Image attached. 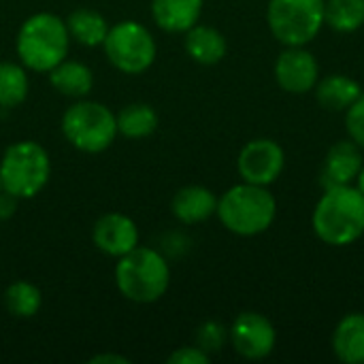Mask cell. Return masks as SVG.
I'll return each mask as SVG.
<instances>
[{"instance_id":"1","label":"cell","mask_w":364,"mask_h":364,"mask_svg":"<svg viewBox=\"0 0 364 364\" xmlns=\"http://www.w3.org/2000/svg\"><path fill=\"white\" fill-rule=\"evenodd\" d=\"M311 224L326 245H352L364 235V194L356 186L326 188L314 209Z\"/></svg>"},{"instance_id":"2","label":"cell","mask_w":364,"mask_h":364,"mask_svg":"<svg viewBox=\"0 0 364 364\" xmlns=\"http://www.w3.org/2000/svg\"><path fill=\"white\" fill-rule=\"evenodd\" d=\"M226 230L239 237H256L271 228L277 215V200L269 186L239 183L222 194L215 209Z\"/></svg>"},{"instance_id":"3","label":"cell","mask_w":364,"mask_h":364,"mask_svg":"<svg viewBox=\"0 0 364 364\" xmlns=\"http://www.w3.org/2000/svg\"><path fill=\"white\" fill-rule=\"evenodd\" d=\"M17 55L23 66L49 73L68 55V28L53 13L28 17L17 34Z\"/></svg>"},{"instance_id":"4","label":"cell","mask_w":364,"mask_h":364,"mask_svg":"<svg viewBox=\"0 0 364 364\" xmlns=\"http://www.w3.org/2000/svg\"><path fill=\"white\" fill-rule=\"evenodd\" d=\"M115 284L132 303H156L171 284V269L151 247H134L115 267Z\"/></svg>"},{"instance_id":"5","label":"cell","mask_w":364,"mask_h":364,"mask_svg":"<svg viewBox=\"0 0 364 364\" xmlns=\"http://www.w3.org/2000/svg\"><path fill=\"white\" fill-rule=\"evenodd\" d=\"M49 156L34 141H21L11 145L0 162L2 190L15 198L36 196L49 179Z\"/></svg>"},{"instance_id":"6","label":"cell","mask_w":364,"mask_h":364,"mask_svg":"<svg viewBox=\"0 0 364 364\" xmlns=\"http://www.w3.org/2000/svg\"><path fill=\"white\" fill-rule=\"evenodd\" d=\"M271 34L286 47H307L324 26V0H269Z\"/></svg>"},{"instance_id":"7","label":"cell","mask_w":364,"mask_h":364,"mask_svg":"<svg viewBox=\"0 0 364 364\" xmlns=\"http://www.w3.org/2000/svg\"><path fill=\"white\" fill-rule=\"evenodd\" d=\"M62 132L70 145L85 154H98L111 147L117 136V119L109 107L92 100L73 105L62 117Z\"/></svg>"},{"instance_id":"8","label":"cell","mask_w":364,"mask_h":364,"mask_svg":"<svg viewBox=\"0 0 364 364\" xmlns=\"http://www.w3.org/2000/svg\"><path fill=\"white\" fill-rule=\"evenodd\" d=\"M109 62L128 75L147 70L156 60V41L151 32L136 21H119L109 28L102 43Z\"/></svg>"},{"instance_id":"9","label":"cell","mask_w":364,"mask_h":364,"mask_svg":"<svg viewBox=\"0 0 364 364\" xmlns=\"http://www.w3.org/2000/svg\"><path fill=\"white\" fill-rule=\"evenodd\" d=\"M228 341L239 356L247 360H262L275 350L277 333L262 314L243 311L235 318L228 331Z\"/></svg>"},{"instance_id":"10","label":"cell","mask_w":364,"mask_h":364,"mask_svg":"<svg viewBox=\"0 0 364 364\" xmlns=\"http://www.w3.org/2000/svg\"><path fill=\"white\" fill-rule=\"evenodd\" d=\"M286 154L282 145L273 139L250 141L237 160V168L243 181L256 186H271L284 171Z\"/></svg>"},{"instance_id":"11","label":"cell","mask_w":364,"mask_h":364,"mask_svg":"<svg viewBox=\"0 0 364 364\" xmlns=\"http://www.w3.org/2000/svg\"><path fill=\"white\" fill-rule=\"evenodd\" d=\"M320 79L316 55L305 47H286L275 60V81L290 94H307Z\"/></svg>"},{"instance_id":"12","label":"cell","mask_w":364,"mask_h":364,"mask_svg":"<svg viewBox=\"0 0 364 364\" xmlns=\"http://www.w3.org/2000/svg\"><path fill=\"white\" fill-rule=\"evenodd\" d=\"M94 243L100 252L122 258L139 245L136 224L122 213H107L94 226Z\"/></svg>"},{"instance_id":"13","label":"cell","mask_w":364,"mask_h":364,"mask_svg":"<svg viewBox=\"0 0 364 364\" xmlns=\"http://www.w3.org/2000/svg\"><path fill=\"white\" fill-rule=\"evenodd\" d=\"M363 147H358L352 139L335 143L322 166V186L337 188V186H352L363 168Z\"/></svg>"},{"instance_id":"14","label":"cell","mask_w":364,"mask_h":364,"mask_svg":"<svg viewBox=\"0 0 364 364\" xmlns=\"http://www.w3.org/2000/svg\"><path fill=\"white\" fill-rule=\"evenodd\" d=\"M218 209V198L211 190L203 186H186L181 188L171 203L173 215L183 224H198L209 220Z\"/></svg>"},{"instance_id":"15","label":"cell","mask_w":364,"mask_h":364,"mask_svg":"<svg viewBox=\"0 0 364 364\" xmlns=\"http://www.w3.org/2000/svg\"><path fill=\"white\" fill-rule=\"evenodd\" d=\"M203 0H154L151 15L166 32H188L198 23Z\"/></svg>"},{"instance_id":"16","label":"cell","mask_w":364,"mask_h":364,"mask_svg":"<svg viewBox=\"0 0 364 364\" xmlns=\"http://www.w3.org/2000/svg\"><path fill=\"white\" fill-rule=\"evenodd\" d=\"M333 352L346 364H364V314H348L333 333Z\"/></svg>"},{"instance_id":"17","label":"cell","mask_w":364,"mask_h":364,"mask_svg":"<svg viewBox=\"0 0 364 364\" xmlns=\"http://www.w3.org/2000/svg\"><path fill=\"white\" fill-rule=\"evenodd\" d=\"M226 38L220 30L211 26H192L186 32V51L188 55L205 66L218 64L226 55Z\"/></svg>"},{"instance_id":"18","label":"cell","mask_w":364,"mask_h":364,"mask_svg":"<svg viewBox=\"0 0 364 364\" xmlns=\"http://www.w3.org/2000/svg\"><path fill=\"white\" fill-rule=\"evenodd\" d=\"M314 90H316L318 102L328 111H348L363 94V87L358 85V81L339 73L318 79Z\"/></svg>"},{"instance_id":"19","label":"cell","mask_w":364,"mask_h":364,"mask_svg":"<svg viewBox=\"0 0 364 364\" xmlns=\"http://www.w3.org/2000/svg\"><path fill=\"white\" fill-rule=\"evenodd\" d=\"M49 81L60 94L70 96V98H83L92 92L94 75L81 62L62 60L58 66L49 70Z\"/></svg>"},{"instance_id":"20","label":"cell","mask_w":364,"mask_h":364,"mask_svg":"<svg viewBox=\"0 0 364 364\" xmlns=\"http://www.w3.org/2000/svg\"><path fill=\"white\" fill-rule=\"evenodd\" d=\"M66 28H68V34L85 47L102 45L107 38V32H109L107 19L98 11H92V9L73 11L68 15Z\"/></svg>"},{"instance_id":"21","label":"cell","mask_w":364,"mask_h":364,"mask_svg":"<svg viewBox=\"0 0 364 364\" xmlns=\"http://www.w3.org/2000/svg\"><path fill=\"white\" fill-rule=\"evenodd\" d=\"M117 119V132L128 136V139H145L154 134L158 128V115L149 105L143 102H132L115 115Z\"/></svg>"},{"instance_id":"22","label":"cell","mask_w":364,"mask_h":364,"mask_svg":"<svg viewBox=\"0 0 364 364\" xmlns=\"http://www.w3.org/2000/svg\"><path fill=\"white\" fill-rule=\"evenodd\" d=\"M324 26L356 32L364 26V0H324Z\"/></svg>"},{"instance_id":"23","label":"cell","mask_w":364,"mask_h":364,"mask_svg":"<svg viewBox=\"0 0 364 364\" xmlns=\"http://www.w3.org/2000/svg\"><path fill=\"white\" fill-rule=\"evenodd\" d=\"M41 290L28 282H15L4 292V305L15 318H32L41 309Z\"/></svg>"},{"instance_id":"24","label":"cell","mask_w":364,"mask_h":364,"mask_svg":"<svg viewBox=\"0 0 364 364\" xmlns=\"http://www.w3.org/2000/svg\"><path fill=\"white\" fill-rule=\"evenodd\" d=\"M28 96V77L21 66L0 62V107H17Z\"/></svg>"},{"instance_id":"25","label":"cell","mask_w":364,"mask_h":364,"mask_svg":"<svg viewBox=\"0 0 364 364\" xmlns=\"http://www.w3.org/2000/svg\"><path fill=\"white\" fill-rule=\"evenodd\" d=\"M226 341H228V328L220 322H205L196 333V346L209 356L220 352L226 346Z\"/></svg>"},{"instance_id":"26","label":"cell","mask_w":364,"mask_h":364,"mask_svg":"<svg viewBox=\"0 0 364 364\" xmlns=\"http://www.w3.org/2000/svg\"><path fill=\"white\" fill-rule=\"evenodd\" d=\"M346 128L350 139L363 147L364 151V92L360 94V98L346 111Z\"/></svg>"},{"instance_id":"27","label":"cell","mask_w":364,"mask_h":364,"mask_svg":"<svg viewBox=\"0 0 364 364\" xmlns=\"http://www.w3.org/2000/svg\"><path fill=\"white\" fill-rule=\"evenodd\" d=\"M209 354H205L198 346L196 348H179L175 354L168 356V364H207Z\"/></svg>"},{"instance_id":"28","label":"cell","mask_w":364,"mask_h":364,"mask_svg":"<svg viewBox=\"0 0 364 364\" xmlns=\"http://www.w3.org/2000/svg\"><path fill=\"white\" fill-rule=\"evenodd\" d=\"M15 196L13 194H9V192H0V220H6V218H11L13 215V211H15Z\"/></svg>"},{"instance_id":"29","label":"cell","mask_w":364,"mask_h":364,"mask_svg":"<svg viewBox=\"0 0 364 364\" xmlns=\"http://www.w3.org/2000/svg\"><path fill=\"white\" fill-rule=\"evenodd\" d=\"M92 364H107V363H113V364H128V358H122V356H113V354H100V356H94Z\"/></svg>"},{"instance_id":"30","label":"cell","mask_w":364,"mask_h":364,"mask_svg":"<svg viewBox=\"0 0 364 364\" xmlns=\"http://www.w3.org/2000/svg\"><path fill=\"white\" fill-rule=\"evenodd\" d=\"M356 188L364 194V164L363 168H360V173H358V177H356Z\"/></svg>"},{"instance_id":"31","label":"cell","mask_w":364,"mask_h":364,"mask_svg":"<svg viewBox=\"0 0 364 364\" xmlns=\"http://www.w3.org/2000/svg\"><path fill=\"white\" fill-rule=\"evenodd\" d=\"M0 192H2V179H0Z\"/></svg>"}]
</instances>
